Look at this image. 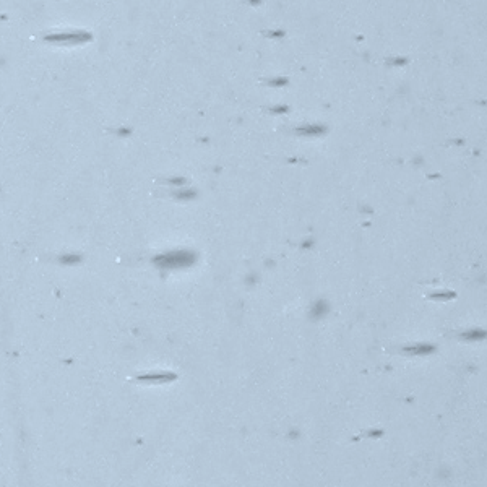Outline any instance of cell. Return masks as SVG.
<instances>
[{
  "mask_svg": "<svg viewBox=\"0 0 487 487\" xmlns=\"http://www.w3.org/2000/svg\"><path fill=\"white\" fill-rule=\"evenodd\" d=\"M190 260H188V253H172V255H168L163 258V265H169V266H180V265H188Z\"/></svg>",
  "mask_w": 487,
  "mask_h": 487,
  "instance_id": "1",
  "label": "cell"
}]
</instances>
